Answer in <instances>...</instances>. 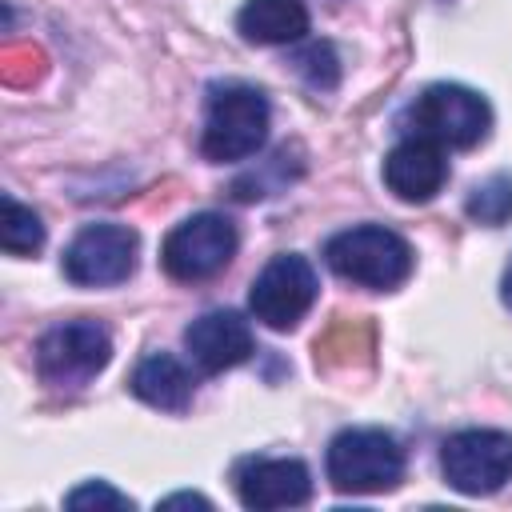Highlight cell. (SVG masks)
Here are the masks:
<instances>
[{
  "label": "cell",
  "mask_w": 512,
  "mask_h": 512,
  "mask_svg": "<svg viewBox=\"0 0 512 512\" xmlns=\"http://www.w3.org/2000/svg\"><path fill=\"white\" fill-rule=\"evenodd\" d=\"M272 124L268 96L252 84H216L208 92L200 152L212 164H236L264 148Z\"/></svg>",
  "instance_id": "1"
},
{
  "label": "cell",
  "mask_w": 512,
  "mask_h": 512,
  "mask_svg": "<svg viewBox=\"0 0 512 512\" xmlns=\"http://www.w3.org/2000/svg\"><path fill=\"white\" fill-rule=\"evenodd\" d=\"M328 268L360 288L388 292L412 276V244L384 224H356L324 244Z\"/></svg>",
  "instance_id": "2"
},
{
  "label": "cell",
  "mask_w": 512,
  "mask_h": 512,
  "mask_svg": "<svg viewBox=\"0 0 512 512\" xmlns=\"http://www.w3.org/2000/svg\"><path fill=\"white\" fill-rule=\"evenodd\" d=\"M324 468L336 492L348 496L392 492L404 480V448L384 428H344L332 436Z\"/></svg>",
  "instance_id": "3"
},
{
  "label": "cell",
  "mask_w": 512,
  "mask_h": 512,
  "mask_svg": "<svg viewBox=\"0 0 512 512\" xmlns=\"http://www.w3.org/2000/svg\"><path fill=\"white\" fill-rule=\"evenodd\" d=\"M404 124L412 136H424L440 148H472L488 136L492 108L464 84H432L408 104Z\"/></svg>",
  "instance_id": "4"
},
{
  "label": "cell",
  "mask_w": 512,
  "mask_h": 512,
  "mask_svg": "<svg viewBox=\"0 0 512 512\" xmlns=\"http://www.w3.org/2000/svg\"><path fill=\"white\" fill-rule=\"evenodd\" d=\"M112 360V336L96 320H64L36 344V372L52 388H84Z\"/></svg>",
  "instance_id": "5"
},
{
  "label": "cell",
  "mask_w": 512,
  "mask_h": 512,
  "mask_svg": "<svg viewBox=\"0 0 512 512\" xmlns=\"http://www.w3.org/2000/svg\"><path fill=\"white\" fill-rule=\"evenodd\" d=\"M440 472L464 496H488L512 480V436L500 428H464L440 444Z\"/></svg>",
  "instance_id": "6"
},
{
  "label": "cell",
  "mask_w": 512,
  "mask_h": 512,
  "mask_svg": "<svg viewBox=\"0 0 512 512\" xmlns=\"http://www.w3.org/2000/svg\"><path fill=\"white\" fill-rule=\"evenodd\" d=\"M236 224L220 212H196L188 220H180L164 244H160V264L172 280H208L216 276L232 256H236Z\"/></svg>",
  "instance_id": "7"
},
{
  "label": "cell",
  "mask_w": 512,
  "mask_h": 512,
  "mask_svg": "<svg viewBox=\"0 0 512 512\" xmlns=\"http://www.w3.org/2000/svg\"><path fill=\"white\" fill-rule=\"evenodd\" d=\"M316 292H320V280H316V268L300 256V252H280L272 256L260 276L252 280L248 288V312L272 328V332H288L304 320V312L316 304Z\"/></svg>",
  "instance_id": "8"
},
{
  "label": "cell",
  "mask_w": 512,
  "mask_h": 512,
  "mask_svg": "<svg viewBox=\"0 0 512 512\" xmlns=\"http://www.w3.org/2000/svg\"><path fill=\"white\" fill-rule=\"evenodd\" d=\"M140 236L128 224H84L64 248V276L76 288H108L124 284L136 272Z\"/></svg>",
  "instance_id": "9"
},
{
  "label": "cell",
  "mask_w": 512,
  "mask_h": 512,
  "mask_svg": "<svg viewBox=\"0 0 512 512\" xmlns=\"http://www.w3.org/2000/svg\"><path fill=\"white\" fill-rule=\"evenodd\" d=\"M236 496L244 508L272 512V508H296L312 496V472L304 460L292 456H248L232 472Z\"/></svg>",
  "instance_id": "10"
},
{
  "label": "cell",
  "mask_w": 512,
  "mask_h": 512,
  "mask_svg": "<svg viewBox=\"0 0 512 512\" xmlns=\"http://www.w3.org/2000/svg\"><path fill=\"white\" fill-rule=\"evenodd\" d=\"M444 180H448L444 148L424 136H404L384 156V184L404 204H428L444 188Z\"/></svg>",
  "instance_id": "11"
},
{
  "label": "cell",
  "mask_w": 512,
  "mask_h": 512,
  "mask_svg": "<svg viewBox=\"0 0 512 512\" xmlns=\"http://www.w3.org/2000/svg\"><path fill=\"white\" fill-rule=\"evenodd\" d=\"M184 348L204 372H224L252 356V328L240 312L212 308L184 328Z\"/></svg>",
  "instance_id": "12"
},
{
  "label": "cell",
  "mask_w": 512,
  "mask_h": 512,
  "mask_svg": "<svg viewBox=\"0 0 512 512\" xmlns=\"http://www.w3.org/2000/svg\"><path fill=\"white\" fill-rule=\"evenodd\" d=\"M236 32L248 44H292L308 32V8L304 0H244Z\"/></svg>",
  "instance_id": "13"
},
{
  "label": "cell",
  "mask_w": 512,
  "mask_h": 512,
  "mask_svg": "<svg viewBox=\"0 0 512 512\" xmlns=\"http://www.w3.org/2000/svg\"><path fill=\"white\" fill-rule=\"evenodd\" d=\"M128 388H132L144 404H152V408H160V412H184V408L192 404V376H188V368H184L176 356H168V352L144 356V360L136 364Z\"/></svg>",
  "instance_id": "14"
},
{
  "label": "cell",
  "mask_w": 512,
  "mask_h": 512,
  "mask_svg": "<svg viewBox=\"0 0 512 512\" xmlns=\"http://www.w3.org/2000/svg\"><path fill=\"white\" fill-rule=\"evenodd\" d=\"M4 208V220H0V244L8 256H28V252H40L44 244V224L32 208H24L16 196H4L0 200Z\"/></svg>",
  "instance_id": "15"
},
{
  "label": "cell",
  "mask_w": 512,
  "mask_h": 512,
  "mask_svg": "<svg viewBox=\"0 0 512 512\" xmlns=\"http://www.w3.org/2000/svg\"><path fill=\"white\" fill-rule=\"evenodd\" d=\"M464 212L476 220V224H488V228H500L508 216H512V176H488L480 180L468 200H464Z\"/></svg>",
  "instance_id": "16"
},
{
  "label": "cell",
  "mask_w": 512,
  "mask_h": 512,
  "mask_svg": "<svg viewBox=\"0 0 512 512\" xmlns=\"http://www.w3.org/2000/svg\"><path fill=\"white\" fill-rule=\"evenodd\" d=\"M292 64H296V72H300L316 92H328V88H336V80H340V60H336L332 44H324V40L300 48V52L292 56Z\"/></svg>",
  "instance_id": "17"
},
{
  "label": "cell",
  "mask_w": 512,
  "mask_h": 512,
  "mask_svg": "<svg viewBox=\"0 0 512 512\" xmlns=\"http://www.w3.org/2000/svg\"><path fill=\"white\" fill-rule=\"evenodd\" d=\"M64 504H68V508H84V504H112V508H132V500H128L124 492L108 488V484H84V488L68 492V500H64Z\"/></svg>",
  "instance_id": "18"
},
{
  "label": "cell",
  "mask_w": 512,
  "mask_h": 512,
  "mask_svg": "<svg viewBox=\"0 0 512 512\" xmlns=\"http://www.w3.org/2000/svg\"><path fill=\"white\" fill-rule=\"evenodd\" d=\"M168 504H200V508H212V504H208L204 496H196V492H192V496H188V492H180V496H168V500H164V508H168Z\"/></svg>",
  "instance_id": "19"
},
{
  "label": "cell",
  "mask_w": 512,
  "mask_h": 512,
  "mask_svg": "<svg viewBox=\"0 0 512 512\" xmlns=\"http://www.w3.org/2000/svg\"><path fill=\"white\" fill-rule=\"evenodd\" d=\"M500 300L512 308V264L504 268V280H500Z\"/></svg>",
  "instance_id": "20"
}]
</instances>
